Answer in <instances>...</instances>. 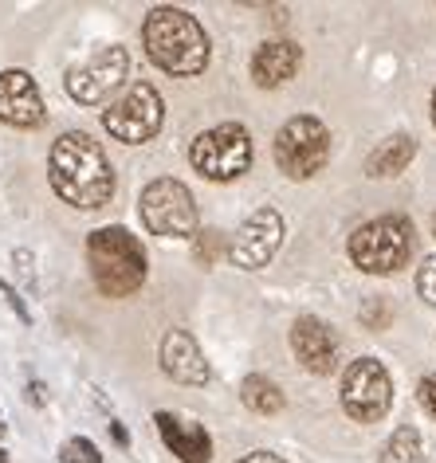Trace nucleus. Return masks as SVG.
<instances>
[{
	"mask_svg": "<svg viewBox=\"0 0 436 463\" xmlns=\"http://www.w3.org/2000/svg\"><path fill=\"white\" fill-rule=\"evenodd\" d=\"M0 122L20 130L43 126V99L28 71H0Z\"/></svg>",
	"mask_w": 436,
	"mask_h": 463,
	"instance_id": "ddd939ff",
	"label": "nucleus"
},
{
	"mask_svg": "<svg viewBox=\"0 0 436 463\" xmlns=\"http://www.w3.org/2000/svg\"><path fill=\"white\" fill-rule=\"evenodd\" d=\"M280 244H283V216L275 208H260L236 228L232 244H228V260L244 271H260L271 263Z\"/></svg>",
	"mask_w": 436,
	"mask_h": 463,
	"instance_id": "9b49d317",
	"label": "nucleus"
},
{
	"mask_svg": "<svg viewBox=\"0 0 436 463\" xmlns=\"http://www.w3.org/2000/svg\"><path fill=\"white\" fill-rule=\"evenodd\" d=\"M417 291L424 303H432L436 307V256H429L421 263V271H417Z\"/></svg>",
	"mask_w": 436,
	"mask_h": 463,
	"instance_id": "412c9836",
	"label": "nucleus"
},
{
	"mask_svg": "<svg viewBox=\"0 0 436 463\" xmlns=\"http://www.w3.org/2000/svg\"><path fill=\"white\" fill-rule=\"evenodd\" d=\"M142 40L150 60L169 75H201L209 63V36L204 28L181 8H154L142 24Z\"/></svg>",
	"mask_w": 436,
	"mask_h": 463,
	"instance_id": "f03ea898",
	"label": "nucleus"
},
{
	"mask_svg": "<svg viewBox=\"0 0 436 463\" xmlns=\"http://www.w3.org/2000/svg\"><path fill=\"white\" fill-rule=\"evenodd\" d=\"M432 236H436V213H432Z\"/></svg>",
	"mask_w": 436,
	"mask_h": 463,
	"instance_id": "7c9ffc66",
	"label": "nucleus"
},
{
	"mask_svg": "<svg viewBox=\"0 0 436 463\" xmlns=\"http://www.w3.org/2000/svg\"><path fill=\"white\" fill-rule=\"evenodd\" d=\"M110 436H114V444H126V432H122V424H110Z\"/></svg>",
	"mask_w": 436,
	"mask_h": 463,
	"instance_id": "cd10ccee",
	"label": "nucleus"
},
{
	"mask_svg": "<svg viewBox=\"0 0 436 463\" xmlns=\"http://www.w3.org/2000/svg\"><path fill=\"white\" fill-rule=\"evenodd\" d=\"M162 369L177 385H204L209 381V362L185 330H169L162 338Z\"/></svg>",
	"mask_w": 436,
	"mask_h": 463,
	"instance_id": "4468645a",
	"label": "nucleus"
},
{
	"mask_svg": "<svg viewBox=\"0 0 436 463\" xmlns=\"http://www.w3.org/2000/svg\"><path fill=\"white\" fill-rule=\"evenodd\" d=\"M389 404H393L389 369L374 357L350 362V369L342 373V409H346V416H354L358 424H374L389 412Z\"/></svg>",
	"mask_w": 436,
	"mask_h": 463,
	"instance_id": "6e6552de",
	"label": "nucleus"
},
{
	"mask_svg": "<svg viewBox=\"0 0 436 463\" xmlns=\"http://www.w3.org/2000/svg\"><path fill=\"white\" fill-rule=\"evenodd\" d=\"M417 397H421V404H424V412L436 420V373H429L421 381V389H417Z\"/></svg>",
	"mask_w": 436,
	"mask_h": 463,
	"instance_id": "b1692460",
	"label": "nucleus"
},
{
	"mask_svg": "<svg viewBox=\"0 0 436 463\" xmlns=\"http://www.w3.org/2000/svg\"><path fill=\"white\" fill-rule=\"evenodd\" d=\"M28 397L36 404H43V385H40V381H32V385H28Z\"/></svg>",
	"mask_w": 436,
	"mask_h": 463,
	"instance_id": "bb28decb",
	"label": "nucleus"
},
{
	"mask_svg": "<svg viewBox=\"0 0 436 463\" xmlns=\"http://www.w3.org/2000/svg\"><path fill=\"white\" fill-rule=\"evenodd\" d=\"M48 177L55 196H63L75 208H102L114 193V173L102 146L83 130L63 134L52 146L48 157Z\"/></svg>",
	"mask_w": 436,
	"mask_h": 463,
	"instance_id": "f257e3e1",
	"label": "nucleus"
},
{
	"mask_svg": "<svg viewBox=\"0 0 436 463\" xmlns=\"http://www.w3.org/2000/svg\"><path fill=\"white\" fill-rule=\"evenodd\" d=\"M240 463H283L280 456H271V451H251V456H244Z\"/></svg>",
	"mask_w": 436,
	"mask_h": 463,
	"instance_id": "a878e982",
	"label": "nucleus"
},
{
	"mask_svg": "<svg viewBox=\"0 0 436 463\" xmlns=\"http://www.w3.org/2000/svg\"><path fill=\"white\" fill-rule=\"evenodd\" d=\"M412 256V224L405 216H377L350 236V260L365 275H393Z\"/></svg>",
	"mask_w": 436,
	"mask_h": 463,
	"instance_id": "20e7f679",
	"label": "nucleus"
},
{
	"mask_svg": "<svg viewBox=\"0 0 436 463\" xmlns=\"http://www.w3.org/2000/svg\"><path fill=\"white\" fill-rule=\"evenodd\" d=\"M0 436H5V420H0Z\"/></svg>",
	"mask_w": 436,
	"mask_h": 463,
	"instance_id": "2f4dec72",
	"label": "nucleus"
},
{
	"mask_svg": "<svg viewBox=\"0 0 436 463\" xmlns=\"http://www.w3.org/2000/svg\"><path fill=\"white\" fill-rule=\"evenodd\" d=\"M221 232H201L197 236V260L209 268V263H216V256H221Z\"/></svg>",
	"mask_w": 436,
	"mask_h": 463,
	"instance_id": "5701e85b",
	"label": "nucleus"
},
{
	"mask_svg": "<svg viewBox=\"0 0 436 463\" xmlns=\"http://www.w3.org/2000/svg\"><path fill=\"white\" fill-rule=\"evenodd\" d=\"M291 350H295V357H299V365L311 369V373H318V377H327V373L338 369V338L323 318L307 315V318L295 322L291 326Z\"/></svg>",
	"mask_w": 436,
	"mask_h": 463,
	"instance_id": "f8f14e48",
	"label": "nucleus"
},
{
	"mask_svg": "<svg viewBox=\"0 0 436 463\" xmlns=\"http://www.w3.org/2000/svg\"><path fill=\"white\" fill-rule=\"evenodd\" d=\"M330 161V130L311 114H299L275 134V165L291 181L315 177Z\"/></svg>",
	"mask_w": 436,
	"mask_h": 463,
	"instance_id": "423d86ee",
	"label": "nucleus"
},
{
	"mask_svg": "<svg viewBox=\"0 0 436 463\" xmlns=\"http://www.w3.org/2000/svg\"><path fill=\"white\" fill-rule=\"evenodd\" d=\"M299 63H303L299 43H291V40H268L256 55H251V79H256L260 87H283L287 79H295Z\"/></svg>",
	"mask_w": 436,
	"mask_h": 463,
	"instance_id": "2eb2a0df",
	"label": "nucleus"
},
{
	"mask_svg": "<svg viewBox=\"0 0 436 463\" xmlns=\"http://www.w3.org/2000/svg\"><path fill=\"white\" fill-rule=\"evenodd\" d=\"M412 157H417V142L409 134H393L385 142H377V149L365 157V173L370 177H397Z\"/></svg>",
	"mask_w": 436,
	"mask_h": 463,
	"instance_id": "f3484780",
	"label": "nucleus"
},
{
	"mask_svg": "<svg viewBox=\"0 0 436 463\" xmlns=\"http://www.w3.org/2000/svg\"><path fill=\"white\" fill-rule=\"evenodd\" d=\"M126 75H130V55H126V48L110 43V48H99L87 63L67 71V95L83 102V107H95V102L110 99L126 83Z\"/></svg>",
	"mask_w": 436,
	"mask_h": 463,
	"instance_id": "9d476101",
	"label": "nucleus"
},
{
	"mask_svg": "<svg viewBox=\"0 0 436 463\" xmlns=\"http://www.w3.org/2000/svg\"><path fill=\"white\" fill-rule=\"evenodd\" d=\"M432 126H436V90H432Z\"/></svg>",
	"mask_w": 436,
	"mask_h": 463,
	"instance_id": "c85d7f7f",
	"label": "nucleus"
},
{
	"mask_svg": "<svg viewBox=\"0 0 436 463\" xmlns=\"http://www.w3.org/2000/svg\"><path fill=\"white\" fill-rule=\"evenodd\" d=\"M162 118H166V102L150 83L126 87L122 95L110 102V110H102V126L126 146L150 142V137L162 130Z\"/></svg>",
	"mask_w": 436,
	"mask_h": 463,
	"instance_id": "0eeeda50",
	"label": "nucleus"
},
{
	"mask_svg": "<svg viewBox=\"0 0 436 463\" xmlns=\"http://www.w3.org/2000/svg\"><path fill=\"white\" fill-rule=\"evenodd\" d=\"M189 161L209 181H236L251 165V137L240 122H221L193 142Z\"/></svg>",
	"mask_w": 436,
	"mask_h": 463,
	"instance_id": "39448f33",
	"label": "nucleus"
},
{
	"mask_svg": "<svg viewBox=\"0 0 436 463\" xmlns=\"http://www.w3.org/2000/svg\"><path fill=\"white\" fill-rule=\"evenodd\" d=\"M60 459H63V463H102L99 448L90 444V439H83V436L67 439V444L60 448Z\"/></svg>",
	"mask_w": 436,
	"mask_h": 463,
	"instance_id": "aec40b11",
	"label": "nucleus"
},
{
	"mask_svg": "<svg viewBox=\"0 0 436 463\" xmlns=\"http://www.w3.org/2000/svg\"><path fill=\"white\" fill-rule=\"evenodd\" d=\"M154 424H157V432H162L169 451H174L181 463H209L213 439H209V432H204L201 424H181L174 412H157Z\"/></svg>",
	"mask_w": 436,
	"mask_h": 463,
	"instance_id": "dca6fc26",
	"label": "nucleus"
},
{
	"mask_svg": "<svg viewBox=\"0 0 436 463\" xmlns=\"http://www.w3.org/2000/svg\"><path fill=\"white\" fill-rule=\"evenodd\" d=\"M0 295H5V298H8V307H13V310H16V315H20V322H32V315H28V310H24V303H20V295L13 291V287H8V283H0Z\"/></svg>",
	"mask_w": 436,
	"mask_h": 463,
	"instance_id": "393cba45",
	"label": "nucleus"
},
{
	"mask_svg": "<svg viewBox=\"0 0 436 463\" xmlns=\"http://www.w3.org/2000/svg\"><path fill=\"white\" fill-rule=\"evenodd\" d=\"M142 220L157 236H197V201L181 181L157 177L142 193Z\"/></svg>",
	"mask_w": 436,
	"mask_h": 463,
	"instance_id": "1a4fd4ad",
	"label": "nucleus"
},
{
	"mask_svg": "<svg viewBox=\"0 0 436 463\" xmlns=\"http://www.w3.org/2000/svg\"><path fill=\"white\" fill-rule=\"evenodd\" d=\"M87 260H90V275L95 287L110 298H126L146 283V251L142 244L130 236L126 228L110 224L90 232L87 240Z\"/></svg>",
	"mask_w": 436,
	"mask_h": 463,
	"instance_id": "7ed1b4c3",
	"label": "nucleus"
},
{
	"mask_svg": "<svg viewBox=\"0 0 436 463\" xmlns=\"http://www.w3.org/2000/svg\"><path fill=\"white\" fill-rule=\"evenodd\" d=\"M0 463H8V451L5 448H0Z\"/></svg>",
	"mask_w": 436,
	"mask_h": 463,
	"instance_id": "c756f323",
	"label": "nucleus"
},
{
	"mask_svg": "<svg viewBox=\"0 0 436 463\" xmlns=\"http://www.w3.org/2000/svg\"><path fill=\"white\" fill-rule=\"evenodd\" d=\"M382 463H424V444H421L417 428H409V424L397 428L382 451Z\"/></svg>",
	"mask_w": 436,
	"mask_h": 463,
	"instance_id": "6ab92c4d",
	"label": "nucleus"
},
{
	"mask_svg": "<svg viewBox=\"0 0 436 463\" xmlns=\"http://www.w3.org/2000/svg\"><path fill=\"white\" fill-rule=\"evenodd\" d=\"M240 401H244L251 412H260V416H275V412L283 409L280 385H275V381H268V377H260V373L244 377V385H240Z\"/></svg>",
	"mask_w": 436,
	"mask_h": 463,
	"instance_id": "a211bd4d",
	"label": "nucleus"
},
{
	"mask_svg": "<svg viewBox=\"0 0 436 463\" xmlns=\"http://www.w3.org/2000/svg\"><path fill=\"white\" fill-rule=\"evenodd\" d=\"M362 322L370 330H385L389 326V307H385V298H370V303L362 307Z\"/></svg>",
	"mask_w": 436,
	"mask_h": 463,
	"instance_id": "4be33fe9",
	"label": "nucleus"
}]
</instances>
